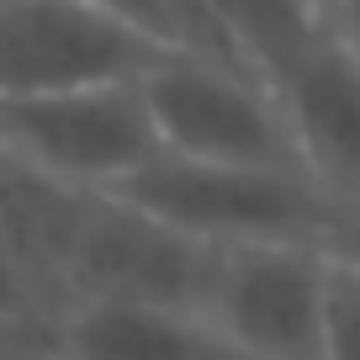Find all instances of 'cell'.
<instances>
[{"instance_id": "6da1fadb", "label": "cell", "mask_w": 360, "mask_h": 360, "mask_svg": "<svg viewBox=\"0 0 360 360\" xmlns=\"http://www.w3.org/2000/svg\"><path fill=\"white\" fill-rule=\"evenodd\" d=\"M112 196L148 212L154 223L196 238L207 249L223 244H318L328 196L302 169H255V165H212L159 148L138 175H127Z\"/></svg>"}, {"instance_id": "8fae6325", "label": "cell", "mask_w": 360, "mask_h": 360, "mask_svg": "<svg viewBox=\"0 0 360 360\" xmlns=\"http://www.w3.org/2000/svg\"><path fill=\"white\" fill-rule=\"evenodd\" d=\"M323 360H360V270L334 259L323 276Z\"/></svg>"}, {"instance_id": "3957f363", "label": "cell", "mask_w": 360, "mask_h": 360, "mask_svg": "<svg viewBox=\"0 0 360 360\" xmlns=\"http://www.w3.org/2000/svg\"><path fill=\"white\" fill-rule=\"evenodd\" d=\"M212 276V249L175 228L154 223L122 196L96 191L69 244L58 313L75 302H117V307H165L196 313Z\"/></svg>"}, {"instance_id": "5b68a950", "label": "cell", "mask_w": 360, "mask_h": 360, "mask_svg": "<svg viewBox=\"0 0 360 360\" xmlns=\"http://www.w3.org/2000/svg\"><path fill=\"white\" fill-rule=\"evenodd\" d=\"M0 148L75 191H117L159 154L148 106L133 85H96L32 101H0Z\"/></svg>"}, {"instance_id": "277c9868", "label": "cell", "mask_w": 360, "mask_h": 360, "mask_svg": "<svg viewBox=\"0 0 360 360\" xmlns=\"http://www.w3.org/2000/svg\"><path fill=\"white\" fill-rule=\"evenodd\" d=\"M323 276L318 244H223L196 318L249 360H323Z\"/></svg>"}, {"instance_id": "7c38bea8", "label": "cell", "mask_w": 360, "mask_h": 360, "mask_svg": "<svg viewBox=\"0 0 360 360\" xmlns=\"http://www.w3.org/2000/svg\"><path fill=\"white\" fill-rule=\"evenodd\" d=\"M53 302L32 286L22 265H16L6 249H0V334H16V339H43L48 345V328H53Z\"/></svg>"}, {"instance_id": "e0dca14e", "label": "cell", "mask_w": 360, "mask_h": 360, "mask_svg": "<svg viewBox=\"0 0 360 360\" xmlns=\"http://www.w3.org/2000/svg\"><path fill=\"white\" fill-rule=\"evenodd\" d=\"M0 360H48L43 339H16V334H0Z\"/></svg>"}, {"instance_id": "52a82bcc", "label": "cell", "mask_w": 360, "mask_h": 360, "mask_svg": "<svg viewBox=\"0 0 360 360\" xmlns=\"http://www.w3.org/2000/svg\"><path fill=\"white\" fill-rule=\"evenodd\" d=\"M292 148L323 196H360V58L328 32L270 85Z\"/></svg>"}, {"instance_id": "7a4b0ae2", "label": "cell", "mask_w": 360, "mask_h": 360, "mask_svg": "<svg viewBox=\"0 0 360 360\" xmlns=\"http://www.w3.org/2000/svg\"><path fill=\"white\" fill-rule=\"evenodd\" d=\"M138 96L165 154L255 169H302L276 96L233 64L175 48L138 79Z\"/></svg>"}, {"instance_id": "8992f818", "label": "cell", "mask_w": 360, "mask_h": 360, "mask_svg": "<svg viewBox=\"0 0 360 360\" xmlns=\"http://www.w3.org/2000/svg\"><path fill=\"white\" fill-rule=\"evenodd\" d=\"M175 48L79 0H0V101L133 85Z\"/></svg>"}, {"instance_id": "4fadbf2b", "label": "cell", "mask_w": 360, "mask_h": 360, "mask_svg": "<svg viewBox=\"0 0 360 360\" xmlns=\"http://www.w3.org/2000/svg\"><path fill=\"white\" fill-rule=\"evenodd\" d=\"M318 255L360 270V196H328L323 228H318Z\"/></svg>"}, {"instance_id": "9c48e42d", "label": "cell", "mask_w": 360, "mask_h": 360, "mask_svg": "<svg viewBox=\"0 0 360 360\" xmlns=\"http://www.w3.org/2000/svg\"><path fill=\"white\" fill-rule=\"evenodd\" d=\"M90 196L96 191L58 186L43 169L22 165L16 154L0 148V249L32 276V286L53 302V313H58L64 259H69V244L79 233Z\"/></svg>"}, {"instance_id": "30bf717a", "label": "cell", "mask_w": 360, "mask_h": 360, "mask_svg": "<svg viewBox=\"0 0 360 360\" xmlns=\"http://www.w3.org/2000/svg\"><path fill=\"white\" fill-rule=\"evenodd\" d=\"M202 16L212 53L265 90L323 32V0H202Z\"/></svg>"}, {"instance_id": "5bb4252c", "label": "cell", "mask_w": 360, "mask_h": 360, "mask_svg": "<svg viewBox=\"0 0 360 360\" xmlns=\"http://www.w3.org/2000/svg\"><path fill=\"white\" fill-rule=\"evenodd\" d=\"M79 6L112 16V22L133 27V32L154 37V43H165V48H186V43H180V27H175V16H169L165 0H79Z\"/></svg>"}, {"instance_id": "9a60e30c", "label": "cell", "mask_w": 360, "mask_h": 360, "mask_svg": "<svg viewBox=\"0 0 360 360\" xmlns=\"http://www.w3.org/2000/svg\"><path fill=\"white\" fill-rule=\"evenodd\" d=\"M169 16H175L180 27V43H186V53H202V58H217L212 53V37H207V16H202V0H165ZM223 64V58H217Z\"/></svg>"}, {"instance_id": "2e32d148", "label": "cell", "mask_w": 360, "mask_h": 360, "mask_svg": "<svg viewBox=\"0 0 360 360\" xmlns=\"http://www.w3.org/2000/svg\"><path fill=\"white\" fill-rule=\"evenodd\" d=\"M323 16H328V32L360 58V0H323Z\"/></svg>"}, {"instance_id": "ba28073f", "label": "cell", "mask_w": 360, "mask_h": 360, "mask_svg": "<svg viewBox=\"0 0 360 360\" xmlns=\"http://www.w3.org/2000/svg\"><path fill=\"white\" fill-rule=\"evenodd\" d=\"M48 360H249L196 313L75 302L48 328Z\"/></svg>"}]
</instances>
